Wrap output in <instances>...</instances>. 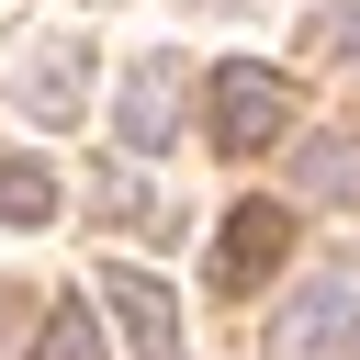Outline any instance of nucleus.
<instances>
[{
	"label": "nucleus",
	"mask_w": 360,
	"mask_h": 360,
	"mask_svg": "<svg viewBox=\"0 0 360 360\" xmlns=\"http://www.w3.org/2000/svg\"><path fill=\"white\" fill-rule=\"evenodd\" d=\"M281 124H292V79H281L270 56H225V68H214V146H225V158H259Z\"/></svg>",
	"instance_id": "f257e3e1"
},
{
	"label": "nucleus",
	"mask_w": 360,
	"mask_h": 360,
	"mask_svg": "<svg viewBox=\"0 0 360 360\" xmlns=\"http://www.w3.org/2000/svg\"><path fill=\"white\" fill-rule=\"evenodd\" d=\"M349 315H360V270H315V281H304V292L270 315V349H259V360H315V349H326Z\"/></svg>",
	"instance_id": "f03ea898"
},
{
	"label": "nucleus",
	"mask_w": 360,
	"mask_h": 360,
	"mask_svg": "<svg viewBox=\"0 0 360 360\" xmlns=\"http://www.w3.org/2000/svg\"><path fill=\"white\" fill-rule=\"evenodd\" d=\"M281 259H292V214H281V202H236L225 236H214V281H225V292H259Z\"/></svg>",
	"instance_id": "7ed1b4c3"
},
{
	"label": "nucleus",
	"mask_w": 360,
	"mask_h": 360,
	"mask_svg": "<svg viewBox=\"0 0 360 360\" xmlns=\"http://www.w3.org/2000/svg\"><path fill=\"white\" fill-rule=\"evenodd\" d=\"M112 135H124L135 158L180 135V56H146V68H135V79L112 90Z\"/></svg>",
	"instance_id": "20e7f679"
},
{
	"label": "nucleus",
	"mask_w": 360,
	"mask_h": 360,
	"mask_svg": "<svg viewBox=\"0 0 360 360\" xmlns=\"http://www.w3.org/2000/svg\"><path fill=\"white\" fill-rule=\"evenodd\" d=\"M11 101H22L34 124H79V101H90V56H79V45H34V56L11 68Z\"/></svg>",
	"instance_id": "39448f33"
},
{
	"label": "nucleus",
	"mask_w": 360,
	"mask_h": 360,
	"mask_svg": "<svg viewBox=\"0 0 360 360\" xmlns=\"http://www.w3.org/2000/svg\"><path fill=\"white\" fill-rule=\"evenodd\" d=\"M101 304L124 315V338H135L146 360H180V304H169L146 270H112V281H101Z\"/></svg>",
	"instance_id": "423d86ee"
},
{
	"label": "nucleus",
	"mask_w": 360,
	"mask_h": 360,
	"mask_svg": "<svg viewBox=\"0 0 360 360\" xmlns=\"http://www.w3.org/2000/svg\"><path fill=\"white\" fill-rule=\"evenodd\" d=\"M56 169L45 158H0V225H56Z\"/></svg>",
	"instance_id": "0eeeda50"
},
{
	"label": "nucleus",
	"mask_w": 360,
	"mask_h": 360,
	"mask_svg": "<svg viewBox=\"0 0 360 360\" xmlns=\"http://www.w3.org/2000/svg\"><path fill=\"white\" fill-rule=\"evenodd\" d=\"M34 360H101V315H90V292L45 304V326H34Z\"/></svg>",
	"instance_id": "6e6552de"
},
{
	"label": "nucleus",
	"mask_w": 360,
	"mask_h": 360,
	"mask_svg": "<svg viewBox=\"0 0 360 360\" xmlns=\"http://www.w3.org/2000/svg\"><path fill=\"white\" fill-rule=\"evenodd\" d=\"M304 191H315V202H349V191H360V146H349V135H315V146H304Z\"/></svg>",
	"instance_id": "1a4fd4ad"
},
{
	"label": "nucleus",
	"mask_w": 360,
	"mask_h": 360,
	"mask_svg": "<svg viewBox=\"0 0 360 360\" xmlns=\"http://www.w3.org/2000/svg\"><path fill=\"white\" fill-rule=\"evenodd\" d=\"M315 45H326V56H360V11H326V22H315Z\"/></svg>",
	"instance_id": "9d476101"
},
{
	"label": "nucleus",
	"mask_w": 360,
	"mask_h": 360,
	"mask_svg": "<svg viewBox=\"0 0 360 360\" xmlns=\"http://www.w3.org/2000/svg\"><path fill=\"white\" fill-rule=\"evenodd\" d=\"M11 326H22V292H11V281H0V349H11Z\"/></svg>",
	"instance_id": "9b49d317"
},
{
	"label": "nucleus",
	"mask_w": 360,
	"mask_h": 360,
	"mask_svg": "<svg viewBox=\"0 0 360 360\" xmlns=\"http://www.w3.org/2000/svg\"><path fill=\"white\" fill-rule=\"evenodd\" d=\"M326 360H360V315H349V326H338V349H326Z\"/></svg>",
	"instance_id": "f8f14e48"
}]
</instances>
